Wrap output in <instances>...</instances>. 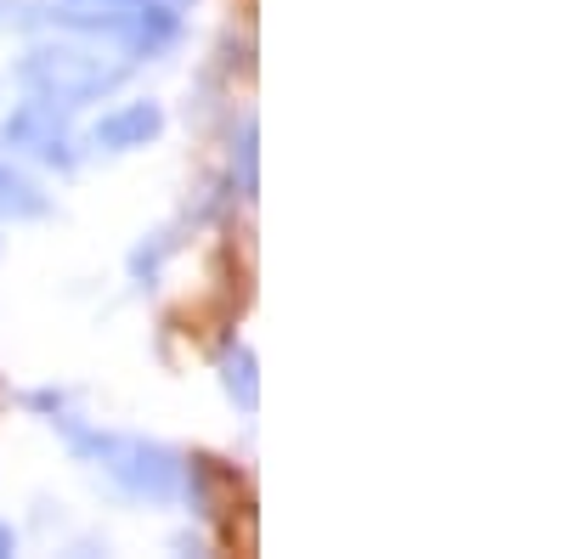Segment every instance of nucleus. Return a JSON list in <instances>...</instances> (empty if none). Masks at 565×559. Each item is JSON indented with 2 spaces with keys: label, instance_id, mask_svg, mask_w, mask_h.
I'll return each mask as SVG.
<instances>
[{
  "label": "nucleus",
  "instance_id": "obj_1",
  "mask_svg": "<svg viewBox=\"0 0 565 559\" xmlns=\"http://www.w3.org/2000/svg\"><path fill=\"white\" fill-rule=\"evenodd\" d=\"M221 520H232V497H221ZM238 520L249 526V486H238ZM255 531V526H249Z\"/></svg>",
  "mask_w": 565,
  "mask_h": 559
}]
</instances>
